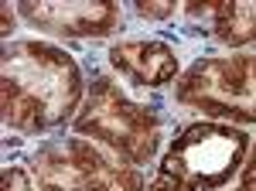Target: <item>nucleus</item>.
I'll return each mask as SVG.
<instances>
[{"mask_svg":"<svg viewBox=\"0 0 256 191\" xmlns=\"http://www.w3.org/2000/svg\"><path fill=\"white\" fill-rule=\"evenodd\" d=\"M86 96L76 58L44 41H14L0 65V113L10 130L44 134L79 113Z\"/></svg>","mask_w":256,"mask_h":191,"instance_id":"f257e3e1","label":"nucleus"},{"mask_svg":"<svg viewBox=\"0 0 256 191\" xmlns=\"http://www.w3.org/2000/svg\"><path fill=\"white\" fill-rule=\"evenodd\" d=\"M14 31V14H10V4H4V34Z\"/></svg>","mask_w":256,"mask_h":191,"instance_id":"f8f14e48","label":"nucleus"},{"mask_svg":"<svg viewBox=\"0 0 256 191\" xmlns=\"http://www.w3.org/2000/svg\"><path fill=\"white\" fill-rule=\"evenodd\" d=\"M0 191H34L28 168H20V164H10V168H4V184H0Z\"/></svg>","mask_w":256,"mask_h":191,"instance_id":"1a4fd4ad","label":"nucleus"},{"mask_svg":"<svg viewBox=\"0 0 256 191\" xmlns=\"http://www.w3.org/2000/svg\"><path fill=\"white\" fill-rule=\"evenodd\" d=\"M110 62L120 76H126L140 89L164 86L178 76V55L168 41L158 38H134V41H116L110 48Z\"/></svg>","mask_w":256,"mask_h":191,"instance_id":"0eeeda50","label":"nucleus"},{"mask_svg":"<svg viewBox=\"0 0 256 191\" xmlns=\"http://www.w3.org/2000/svg\"><path fill=\"white\" fill-rule=\"evenodd\" d=\"M216 38L222 44H250L256 41V4L246 0H216Z\"/></svg>","mask_w":256,"mask_h":191,"instance_id":"6e6552de","label":"nucleus"},{"mask_svg":"<svg viewBox=\"0 0 256 191\" xmlns=\"http://www.w3.org/2000/svg\"><path fill=\"white\" fill-rule=\"evenodd\" d=\"M250 157V134L229 123H192L171 140L147 191H216Z\"/></svg>","mask_w":256,"mask_h":191,"instance_id":"f03ea898","label":"nucleus"},{"mask_svg":"<svg viewBox=\"0 0 256 191\" xmlns=\"http://www.w3.org/2000/svg\"><path fill=\"white\" fill-rule=\"evenodd\" d=\"M31 171L38 178V191H144L137 168L113 160L86 136L41 147Z\"/></svg>","mask_w":256,"mask_h":191,"instance_id":"39448f33","label":"nucleus"},{"mask_svg":"<svg viewBox=\"0 0 256 191\" xmlns=\"http://www.w3.org/2000/svg\"><path fill=\"white\" fill-rule=\"evenodd\" d=\"M236 191H256V147L250 150V160H246V168H242V178H239Z\"/></svg>","mask_w":256,"mask_h":191,"instance_id":"9b49d317","label":"nucleus"},{"mask_svg":"<svg viewBox=\"0 0 256 191\" xmlns=\"http://www.w3.org/2000/svg\"><path fill=\"white\" fill-rule=\"evenodd\" d=\"M76 134L99 140L130 164H147L158 154L160 120L150 106L134 102L113 78H96L76 113Z\"/></svg>","mask_w":256,"mask_h":191,"instance_id":"7ed1b4c3","label":"nucleus"},{"mask_svg":"<svg viewBox=\"0 0 256 191\" xmlns=\"http://www.w3.org/2000/svg\"><path fill=\"white\" fill-rule=\"evenodd\" d=\"M18 10L31 28L62 38H102L116 31L123 20L113 0H20Z\"/></svg>","mask_w":256,"mask_h":191,"instance_id":"423d86ee","label":"nucleus"},{"mask_svg":"<svg viewBox=\"0 0 256 191\" xmlns=\"http://www.w3.org/2000/svg\"><path fill=\"white\" fill-rule=\"evenodd\" d=\"M178 102L226 123H256V55L195 62L178 82Z\"/></svg>","mask_w":256,"mask_h":191,"instance_id":"20e7f679","label":"nucleus"},{"mask_svg":"<svg viewBox=\"0 0 256 191\" xmlns=\"http://www.w3.org/2000/svg\"><path fill=\"white\" fill-rule=\"evenodd\" d=\"M178 7L174 4H171V0H140L137 4V14L140 18H171V14H174Z\"/></svg>","mask_w":256,"mask_h":191,"instance_id":"9d476101","label":"nucleus"}]
</instances>
